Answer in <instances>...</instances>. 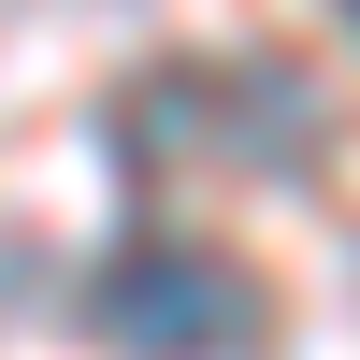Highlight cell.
<instances>
[{
  "label": "cell",
  "mask_w": 360,
  "mask_h": 360,
  "mask_svg": "<svg viewBox=\"0 0 360 360\" xmlns=\"http://www.w3.org/2000/svg\"><path fill=\"white\" fill-rule=\"evenodd\" d=\"M259 274L231 245H173V231H144V245H115L101 274H86V332L115 360H245L259 346Z\"/></svg>",
  "instance_id": "cell-1"
},
{
  "label": "cell",
  "mask_w": 360,
  "mask_h": 360,
  "mask_svg": "<svg viewBox=\"0 0 360 360\" xmlns=\"http://www.w3.org/2000/svg\"><path fill=\"white\" fill-rule=\"evenodd\" d=\"M346 29H360V0H346Z\"/></svg>",
  "instance_id": "cell-2"
}]
</instances>
